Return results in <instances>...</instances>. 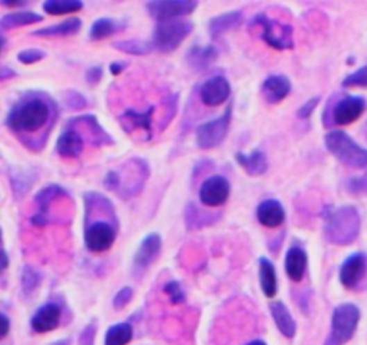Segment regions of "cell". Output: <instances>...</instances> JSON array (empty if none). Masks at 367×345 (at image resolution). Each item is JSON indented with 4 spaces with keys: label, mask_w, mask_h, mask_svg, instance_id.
Here are the masks:
<instances>
[{
    "label": "cell",
    "mask_w": 367,
    "mask_h": 345,
    "mask_svg": "<svg viewBox=\"0 0 367 345\" xmlns=\"http://www.w3.org/2000/svg\"><path fill=\"white\" fill-rule=\"evenodd\" d=\"M231 116H232V107L230 105L221 116L201 123L196 131L197 146L200 149L208 150L221 145L228 135Z\"/></svg>",
    "instance_id": "cell-9"
},
{
    "label": "cell",
    "mask_w": 367,
    "mask_h": 345,
    "mask_svg": "<svg viewBox=\"0 0 367 345\" xmlns=\"http://www.w3.org/2000/svg\"><path fill=\"white\" fill-rule=\"evenodd\" d=\"M366 268H367V263L364 254L355 252L350 256H348L339 271L341 285L348 290H355L363 279L366 274Z\"/></svg>",
    "instance_id": "cell-16"
},
{
    "label": "cell",
    "mask_w": 367,
    "mask_h": 345,
    "mask_svg": "<svg viewBox=\"0 0 367 345\" xmlns=\"http://www.w3.org/2000/svg\"><path fill=\"white\" fill-rule=\"evenodd\" d=\"M42 8L51 16H60L82 10L83 2H79V0H48Z\"/></svg>",
    "instance_id": "cell-35"
},
{
    "label": "cell",
    "mask_w": 367,
    "mask_h": 345,
    "mask_svg": "<svg viewBox=\"0 0 367 345\" xmlns=\"http://www.w3.org/2000/svg\"><path fill=\"white\" fill-rule=\"evenodd\" d=\"M62 98H63V103L67 105L69 109H74V111H79L88 106V100H86V98L75 89H69L67 92H63Z\"/></svg>",
    "instance_id": "cell-39"
},
{
    "label": "cell",
    "mask_w": 367,
    "mask_h": 345,
    "mask_svg": "<svg viewBox=\"0 0 367 345\" xmlns=\"http://www.w3.org/2000/svg\"><path fill=\"white\" fill-rule=\"evenodd\" d=\"M126 67H128V62H112L110 64V72L112 75H119L126 69Z\"/></svg>",
    "instance_id": "cell-47"
},
{
    "label": "cell",
    "mask_w": 367,
    "mask_h": 345,
    "mask_svg": "<svg viewBox=\"0 0 367 345\" xmlns=\"http://www.w3.org/2000/svg\"><path fill=\"white\" fill-rule=\"evenodd\" d=\"M360 310L355 304H340L334 308L332 315L330 334L325 341V345H344L348 344L359 326Z\"/></svg>",
    "instance_id": "cell-5"
},
{
    "label": "cell",
    "mask_w": 367,
    "mask_h": 345,
    "mask_svg": "<svg viewBox=\"0 0 367 345\" xmlns=\"http://www.w3.org/2000/svg\"><path fill=\"white\" fill-rule=\"evenodd\" d=\"M235 161L250 177H262L268 170V158L260 149H254L250 154L237 152Z\"/></svg>",
    "instance_id": "cell-23"
},
{
    "label": "cell",
    "mask_w": 367,
    "mask_h": 345,
    "mask_svg": "<svg viewBox=\"0 0 367 345\" xmlns=\"http://www.w3.org/2000/svg\"><path fill=\"white\" fill-rule=\"evenodd\" d=\"M58 115V105L49 94L26 92L10 107L5 125L28 149L37 152L46 145Z\"/></svg>",
    "instance_id": "cell-1"
},
{
    "label": "cell",
    "mask_w": 367,
    "mask_h": 345,
    "mask_svg": "<svg viewBox=\"0 0 367 345\" xmlns=\"http://www.w3.org/2000/svg\"><path fill=\"white\" fill-rule=\"evenodd\" d=\"M162 240L158 233H149L141 241L135 256H134V268L138 271L146 269L153 265L161 254Z\"/></svg>",
    "instance_id": "cell-17"
},
{
    "label": "cell",
    "mask_w": 367,
    "mask_h": 345,
    "mask_svg": "<svg viewBox=\"0 0 367 345\" xmlns=\"http://www.w3.org/2000/svg\"><path fill=\"white\" fill-rule=\"evenodd\" d=\"M164 292L169 298V301L174 306L182 304L185 301V292L182 291V287L178 281H169L164 285Z\"/></svg>",
    "instance_id": "cell-40"
},
{
    "label": "cell",
    "mask_w": 367,
    "mask_h": 345,
    "mask_svg": "<svg viewBox=\"0 0 367 345\" xmlns=\"http://www.w3.org/2000/svg\"><path fill=\"white\" fill-rule=\"evenodd\" d=\"M80 28H82V20L79 17H69L68 20L60 21V24L36 29L32 32V35L37 37H67L76 35L80 30Z\"/></svg>",
    "instance_id": "cell-27"
},
{
    "label": "cell",
    "mask_w": 367,
    "mask_h": 345,
    "mask_svg": "<svg viewBox=\"0 0 367 345\" xmlns=\"http://www.w3.org/2000/svg\"><path fill=\"white\" fill-rule=\"evenodd\" d=\"M20 281H22V290H24V292L26 295H29L33 291H36V288L40 285L42 275L36 269H33L32 267L26 265L24 268V271H22Z\"/></svg>",
    "instance_id": "cell-37"
},
{
    "label": "cell",
    "mask_w": 367,
    "mask_h": 345,
    "mask_svg": "<svg viewBox=\"0 0 367 345\" xmlns=\"http://www.w3.org/2000/svg\"><path fill=\"white\" fill-rule=\"evenodd\" d=\"M133 297H134V290H133L131 287H123V288H121V290L115 294V297H114V299H112V306H114V308H115V310H122V308H125L129 303H131Z\"/></svg>",
    "instance_id": "cell-42"
},
{
    "label": "cell",
    "mask_w": 367,
    "mask_h": 345,
    "mask_svg": "<svg viewBox=\"0 0 367 345\" xmlns=\"http://www.w3.org/2000/svg\"><path fill=\"white\" fill-rule=\"evenodd\" d=\"M192 29L194 25L189 20L176 19L158 21L151 42H153L154 49H157L158 52L171 53L181 46V43L189 36Z\"/></svg>",
    "instance_id": "cell-7"
},
{
    "label": "cell",
    "mask_w": 367,
    "mask_h": 345,
    "mask_svg": "<svg viewBox=\"0 0 367 345\" xmlns=\"http://www.w3.org/2000/svg\"><path fill=\"white\" fill-rule=\"evenodd\" d=\"M231 95V85L227 78L217 75L207 79L200 88V99L205 106H220Z\"/></svg>",
    "instance_id": "cell-14"
},
{
    "label": "cell",
    "mask_w": 367,
    "mask_h": 345,
    "mask_svg": "<svg viewBox=\"0 0 367 345\" xmlns=\"http://www.w3.org/2000/svg\"><path fill=\"white\" fill-rule=\"evenodd\" d=\"M366 107H367V103L364 98L355 96V95H346L333 106V111H332L333 122L339 126L350 125L356 122L364 114Z\"/></svg>",
    "instance_id": "cell-13"
},
{
    "label": "cell",
    "mask_w": 367,
    "mask_h": 345,
    "mask_svg": "<svg viewBox=\"0 0 367 345\" xmlns=\"http://www.w3.org/2000/svg\"><path fill=\"white\" fill-rule=\"evenodd\" d=\"M246 345H267V342L263 341V339H254V341H251V342H248Z\"/></svg>",
    "instance_id": "cell-52"
},
{
    "label": "cell",
    "mask_w": 367,
    "mask_h": 345,
    "mask_svg": "<svg viewBox=\"0 0 367 345\" xmlns=\"http://www.w3.org/2000/svg\"><path fill=\"white\" fill-rule=\"evenodd\" d=\"M95 326L89 324L88 327H86L80 337H79V345H94V338H95Z\"/></svg>",
    "instance_id": "cell-46"
},
{
    "label": "cell",
    "mask_w": 367,
    "mask_h": 345,
    "mask_svg": "<svg viewBox=\"0 0 367 345\" xmlns=\"http://www.w3.org/2000/svg\"><path fill=\"white\" fill-rule=\"evenodd\" d=\"M119 52L134 55V56H144L154 51L153 42H146L141 39H128V40H118L112 45Z\"/></svg>",
    "instance_id": "cell-34"
},
{
    "label": "cell",
    "mask_w": 367,
    "mask_h": 345,
    "mask_svg": "<svg viewBox=\"0 0 367 345\" xmlns=\"http://www.w3.org/2000/svg\"><path fill=\"white\" fill-rule=\"evenodd\" d=\"M325 143L329 152L343 165L355 169L367 166V149L356 143L353 138L341 129L330 131L325 136Z\"/></svg>",
    "instance_id": "cell-4"
},
{
    "label": "cell",
    "mask_w": 367,
    "mask_h": 345,
    "mask_svg": "<svg viewBox=\"0 0 367 345\" xmlns=\"http://www.w3.org/2000/svg\"><path fill=\"white\" fill-rule=\"evenodd\" d=\"M154 112H155V106L153 105L146 107V109L142 112H138L134 109H126L119 116V123L123 127V131L128 134H133L134 131L141 129V131L145 132V139L149 141L151 136H153Z\"/></svg>",
    "instance_id": "cell-15"
},
{
    "label": "cell",
    "mask_w": 367,
    "mask_h": 345,
    "mask_svg": "<svg viewBox=\"0 0 367 345\" xmlns=\"http://www.w3.org/2000/svg\"><path fill=\"white\" fill-rule=\"evenodd\" d=\"M134 328L129 322H119L108 328L105 334V345H128L133 341Z\"/></svg>",
    "instance_id": "cell-32"
},
{
    "label": "cell",
    "mask_w": 367,
    "mask_h": 345,
    "mask_svg": "<svg viewBox=\"0 0 367 345\" xmlns=\"http://www.w3.org/2000/svg\"><path fill=\"white\" fill-rule=\"evenodd\" d=\"M103 76V69L101 67H92L85 73V80L89 85H98Z\"/></svg>",
    "instance_id": "cell-45"
},
{
    "label": "cell",
    "mask_w": 367,
    "mask_h": 345,
    "mask_svg": "<svg viewBox=\"0 0 367 345\" xmlns=\"http://www.w3.org/2000/svg\"><path fill=\"white\" fill-rule=\"evenodd\" d=\"M257 220L266 228H277L286 221V211L277 200H264L257 206Z\"/></svg>",
    "instance_id": "cell-21"
},
{
    "label": "cell",
    "mask_w": 367,
    "mask_h": 345,
    "mask_svg": "<svg viewBox=\"0 0 367 345\" xmlns=\"http://www.w3.org/2000/svg\"><path fill=\"white\" fill-rule=\"evenodd\" d=\"M231 185L223 175H212L207 178L200 188V201L208 208H219L230 198Z\"/></svg>",
    "instance_id": "cell-12"
},
{
    "label": "cell",
    "mask_w": 367,
    "mask_h": 345,
    "mask_svg": "<svg viewBox=\"0 0 367 345\" xmlns=\"http://www.w3.org/2000/svg\"><path fill=\"white\" fill-rule=\"evenodd\" d=\"M146 12L158 21L176 20L191 15L198 8V2L194 0H154L146 3Z\"/></svg>",
    "instance_id": "cell-10"
},
{
    "label": "cell",
    "mask_w": 367,
    "mask_h": 345,
    "mask_svg": "<svg viewBox=\"0 0 367 345\" xmlns=\"http://www.w3.org/2000/svg\"><path fill=\"white\" fill-rule=\"evenodd\" d=\"M318 102H320V96L310 98L306 103H303V105H301V106L298 107V111H297V118H298V119H309V118L313 115V112L316 111V107H317Z\"/></svg>",
    "instance_id": "cell-44"
},
{
    "label": "cell",
    "mask_w": 367,
    "mask_h": 345,
    "mask_svg": "<svg viewBox=\"0 0 367 345\" xmlns=\"http://www.w3.org/2000/svg\"><path fill=\"white\" fill-rule=\"evenodd\" d=\"M325 238L334 245H349L360 233L361 220L359 211L352 205L340 208L327 206L321 212Z\"/></svg>",
    "instance_id": "cell-3"
},
{
    "label": "cell",
    "mask_w": 367,
    "mask_h": 345,
    "mask_svg": "<svg viewBox=\"0 0 367 345\" xmlns=\"http://www.w3.org/2000/svg\"><path fill=\"white\" fill-rule=\"evenodd\" d=\"M151 175L149 165L142 158H131L121 168L106 172L103 186L122 200H131L142 192Z\"/></svg>",
    "instance_id": "cell-2"
},
{
    "label": "cell",
    "mask_w": 367,
    "mask_h": 345,
    "mask_svg": "<svg viewBox=\"0 0 367 345\" xmlns=\"http://www.w3.org/2000/svg\"><path fill=\"white\" fill-rule=\"evenodd\" d=\"M217 215L203 213L198 206L194 204H188L185 208V224L188 229H200L217 221Z\"/></svg>",
    "instance_id": "cell-33"
},
{
    "label": "cell",
    "mask_w": 367,
    "mask_h": 345,
    "mask_svg": "<svg viewBox=\"0 0 367 345\" xmlns=\"http://www.w3.org/2000/svg\"><path fill=\"white\" fill-rule=\"evenodd\" d=\"M62 308L56 303L42 306L31 318V328L37 334H46L59 327Z\"/></svg>",
    "instance_id": "cell-18"
},
{
    "label": "cell",
    "mask_w": 367,
    "mask_h": 345,
    "mask_svg": "<svg viewBox=\"0 0 367 345\" xmlns=\"http://www.w3.org/2000/svg\"><path fill=\"white\" fill-rule=\"evenodd\" d=\"M9 331H10V319L8 318L6 314H2V335H0V338L5 339Z\"/></svg>",
    "instance_id": "cell-49"
},
{
    "label": "cell",
    "mask_w": 367,
    "mask_h": 345,
    "mask_svg": "<svg viewBox=\"0 0 367 345\" xmlns=\"http://www.w3.org/2000/svg\"><path fill=\"white\" fill-rule=\"evenodd\" d=\"M243 21V13L240 10H231L215 16L208 24V33L212 39H219L224 33L239 28Z\"/></svg>",
    "instance_id": "cell-24"
},
{
    "label": "cell",
    "mask_w": 367,
    "mask_h": 345,
    "mask_svg": "<svg viewBox=\"0 0 367 345\" xmlns=\"http://www.w3.org/2000/svg\"><path fill=\"white\" fill-rule=\"evenodd\" d=\"M344 88H367V64L343 79Z\"/></svg>",
    "instance_id": "cell-38"
},
{
    "label": "cell",
    "mask_w": 367,
    "mask_h": 345,
    "mask_svg": "<svg viewBox=\"0 0 367 345\" xmlns=\"http://www.w3.org/2000/svg\"><path fill=\"white\" fill-rule=\"evenodd\" d=\"M260 30V37L275 51H290L294 48L293 28L283 21L270 19L264 13H258L250 24Z\"/></svg>",
    "instance_id": "cell-6"
},
{
    "label": "cell",
    "mask_w": 367,
    "mask_h": 345,
    "mask_svg": "<svg viewBox=\"0 0 367 345\" xmlns=\"http://www.w3.org/2000/svg\"><path fill=\"white\" fill-rule=\"evenodd\" d=\"M8 267H9V256H8L6 249H3L2 251V271H5Z\"/></svg>",
    "instance_id": "cell-51"
},
{
    "label": "cell",
    "mask_w": 367,
    "mask_h": 345,
    "mask_svg": "<svg viewBox=\"0 0 367 345\" xmlns=\"http://www.w3.org/2000/svg\"><path fill=\"white\" fill-rule=\"evenodd\" d=\"M258 276H260V287L267 298H274L278 290L277 272L273 263L267 258H260L258 261Z\"/></svg>",
    "instance_id": "cell-30"
},
{
    "label": "cell",
    "mask_w": 367,
    "mask_h": 345,
    "mask_svg": "<svg viewBox=\"0 0 367 345\" xmlns=\"http://www.w3.org/2000/svg\"><path fill=\"white\" fill-rule=\"evenodd\" d=\"M117 231L118 221L114 220H94V222H86L83 233L85 247L91 252H105L114 245Z\"/></svg>",
    "instance_id": "cell-8"
},
{
    "label": "cell",
    "mask_w": 367,
    "mask_h": 345,
    "mask_svg": "<svg viewBox=\"0 0 367 345\" xmlns=\"http://www.w3.org/2000/svg\"><path fill=\"white\" fill-rule=\"evenodd\" d=\"M43 20V16L35 12H13L8 13L0 20V28H2L3 32L20 28V26H26V25H36L40 24Z\"/></svg>",
    "instance_id": "cell-31"
},
{
    "label": "cell",
    "mask_w": 367,
    "mask_h": 345,
    "mask_svg": "<svg viewBox=\"0 0 367 345\" xmlns=\"http://www.w3.org/2000/svg\"><path fill=\"white\" fill-rule=\"evenodd\" d=\"M177 107H178V94L169 95L165 99V114H164V122H162L161 127H167L168 123L171 122V119H174V116L177 114Z\"/></svg>",
    "instance_id": "cell-43"
},
{
    "label": "cell",
    "mask_w": 367,
    "mask_h": 345,
    "mask_svg": "<svg viewBox=\"0 0 367 345\" xmlns=\"http://www.w3.org/2000/svg\"><path fill=\"white\" fill-rule=\"evenodd\" d=\"M43 57H46V52H43L42 49H37V48H29V49H25L17 53V60L24 64L36 63L42 60Z\"/></svg>",
    "instance_id": "cell-41"
},
{
    "label": "cell",
    "mask_w": 367,
    "mask_h": 345,
    "mask_svg": "<svg viewBox=\"0 0 367 345\" xmlns=\"http://www.w3.org/2000/svg\"><path fill=\"white\" fill-rule=\"evenodd\" d=\"M83 148H85L83 136L76 131V129L68 126H65L63 132L59 135L55 145L56 154L62 158H68V159L78 158L82 154Z\"/></svg>",
    "instance_id": "cell-19"
},
{
    "label": "cell",
    "mask_w": 367,
    "mask_h": 345,
    "mask_svg": "<svg viewBox=\"0 0 367 345\" xmlns=\"http://www.w3.org/2000/svg\"><path fill=\"white\" fill-rule=\"evenodd\" d=\"M0 3H2L3 6H6V8H24V6L28 5V2H22V0H19V2H16V0H15V2H9V0H2Z\"/></svg>",
    "instance_id": "cell-50"
},
{
    "label": "cell",
    "mask_w": 367,
    "mask_h": 345,
    "mask_svg": "<svg viewBox=\"0 0 367 345\" xmlns=\"http://www.w3.org/2000/svg\"><path fill=\"white\" fill-rule=\"evenodd\" d=\"M67 125L80 127V131H76L83 136V139H88L91 145L95 148L101 146H110L114 145L112 136L105 131V127H102L96 119L95 115H82V116H75L67 122ZM68 126V127H71ZM75 129V127H74Z\"/></svg>",
    "instance_id": "cell-11"
},
{
    "label": "cell",
    "mask_w": 367,
    "mask_h": 345,
    "mask_svg": "<svg viewBox=\"0 0 367 345\" xmlns=\"http://www.w3.org/2000/svg\"><path fill=\"white\" fill-rule=\"evenodd\" d=\"M307 263L309 258L306 251L301 247H291L287 254H286V260H284V268L287 276L291 279L293 283H300L301 279L305 278V274L307 271Z\"/></svg>",
    "instance_id": "cell-22"
},
{
    "label": "cell",
    "mask_w": 367,
    "mask_h": 345,
    "mask_svg": "<svg viewBox=\"0 0 367 345\" xmlns=\"http://www.w3.org/2000/svg\"><path fill=\"white\" fill-rule=\"evenodd\" d=\"M9 177H10V185H12L13 195L16 197V200L26 195V192L31 189L33 181H36V175L33 174V172H26V170L10 172Z\"/></svg>",
    "instance_id": "cell-36"
},
{
    "label": "cell",
    "mask_w": 367,
    "mask_h": 345,
    "mask_svg": "<svg viewBox=\"0 0 367 345\" xmlns=\"http://www.w3.org/2000/svg\"><path fill=\"white\" fill-rule=\"evenodd\" d=\"M291 92V82L284 75H270L262 83V95L268 105L284 100Z\"/></svg>",
    "instance_id": "cell-20"
},
{
    "label": "cell",
    "mask_w": 367,
    "mask_h": 345,
    "mask_svg": "<svg viewBox=\"0 0 367 345\" xmlns=\"http://www.w3.org/2000/svg\"><path fill=\"white\" fill-rule=\"evenodd\" d=\"M126 29V21L121 19L112 17H101L95 20L89 29V39L91 40H102L106 37H111L118 35Z\"/></svg>",
    "instance_id": "cell-26"
},
{
    "label": "cell",
    "mask_w": 367,
    "mask_h": 345,
    "mask_svg": "<svg viewBox=\"0 0 367 345\" xmlns=\"http://www.w3.org/2000/svg\"><path fill=\"white\" fill-rule=\"evenodd\" d=\"M217 56H219V51L214 45H207V46L196 45L188 51L187 62L194 71H204L215 59H217Z\"/></svg>",
    "instance_id": "cell-28"
},
{
    "label": "cell",
    "mask_w": 367,
    "mask_h": 345,
    "mask_svg": "<svg viewBox=\"0 0 367 345\" xmlns=\"http://www.w3.org/2000/svg\"><path fill=\"white\" fill-rule=\"evenodd\" d=\"M270 312L275 322L278 331L282 333L286 338H294L297 333L296 321L289 311V308L282 303V301H275V303L270 304Z\"/></svg>",
    "instance_id": "cell-25"
},
{
    "label": "cell",
    "mask_w": 367,
    "mask_h": 345,
    "mask_svg": "<svg viewBox=\"0 0 367 345\" xmlns=\"http://www.w3.org/2000/svg\"><path fill=\"white\" fill-rule=\"evenodd\" d=\"M16 76H17V73L13 69H10L8 67L0 68V80H2V82L8 80V79H12V78H16Z\"/></svg>",
    "instance_id": "cell-48"
},
{
    "label": "cell",
    "mask_w": 367,
    "mask_h": 345,
    "mask_svg": "<svg viewBox=\"0 0 367 345\" xmlns=\"http://www.w3.org/2000/svg\"><path fill=\"white\" fill-rule=\"evenodd\" d=\"M68 197H69L68 191L60 185L51 184L45 188H42L35 195V202H36L37 209H39L37 212L46 215V217H51L49 209H51L52 204L59 198H68Z\"/></svg>",
    "instance_id": "cell-29"
}]
</instances>
